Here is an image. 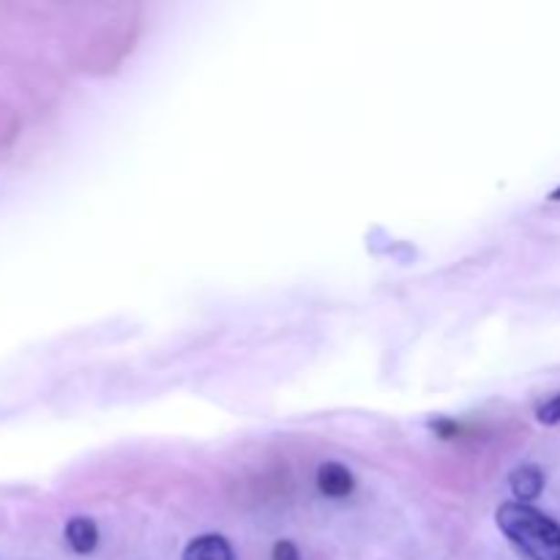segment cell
Here are the masks:
<instances>
[{
  "label": "cell",
  "instance_id": "6",
  "mask_svg": "<svg viewBox=\"0 0 560 560\" xmlns=\"http://www.w3.org/2000/svg\"><path fill=\"white\" fill-rule=\"evenodd\" d=\"M536 419H539L544 427H555V424H560V394H555L553 399H547V402L536 410Z\"/></svg>",
  "mask_w": 560,
  "mask_h": 560
},
{
  "label": "cell",
  "instance_id": "1",
  "mask_svg": "<svg viewBox=\"0 0 560 560\" xmlns=\"http://www.w3.org/2000/svg\"><path fill=\"white\" fill-rule=\"evenodd\" d=\"M495 523L528 560H560V525L536 506L509 501L498 509Z\"/></svg>",
  "mask_w": 560,
  "mask_h": 560
},
{
  "label": "cell",
  "instance_id": "4",
  "mask_svg": "<svg viewBox=\"0 0 560 560\" xmlns=\"http://www.w3.org/2000/svg\"><path fill=\"white\" fill-rule=\"evenodd\" d=\"M183 560H235V555H233V547L224 536L202 534L186 544Z\"/></svg>",
  "mask_w": 560,
  "mask_h": 560
},
{
  "label": "cell",
  "instance_id": "2",
  "mask_svg": "<svg viewBox=\"0 0 560 560\" xmlns=\"http://www.w3.org/2000/svg\"><path fill=\"white\" fill-rule=\"evenodd\" d=\"M317 487L328 498H347L356 487V479L342 462H323L317 468Z\"/></svg>",
  "mask_w": 560,
  "mask_h": 560
},
{
  "label": "cell",
  "instance_id": "3",
  "mask_svg": "<svg viewBox=\"0 0 560 560\" xmlns=\"http://www.w3.org/2000/svg\"><path fill=\"white\" fill-rule=\"evenodd\" d=\"M509 487L517 498V503H534L544 490V473L536 465H520L509 476Z\"/></svg>",
  "mask_w": 560,
  "mask_h": 560
},
{
  "label": "cell",
  "instance_id": "7",
  "mask_svg": "<svg viewBox=\"0 0 560 560\" xmlns=\"http://www.w3.org/2000/svg\"><path fill=\"white\" fill-rule=\"evenodd\" d=\"M274 560H301V555H298V547L293 544V542H276L274 544V555H271Z\"/></svg>",
  "mask_w": 560,
  "mask_h": 560
},
{
  "label": "cell",
  "instance_id": "8",
  "mask_svg": "<svg viewBox=\"0 0 560 560\" xmlns=\"http://www.w3.org/2000/svg\"><path fill=\"white\" fill-rule=\"evenodd\" d=\"M550 200H555V202H560V189H555V192L550 194Z\"/></svg>",
  "mask_w": 560,
  "mask_h": 560
},
{
  "label": "cell",
  "instance_id": "5",
  "mask_svg": "<svg viewBox=\"0 0 560 560\" xmlns=\"http://www.w3.org/2000/svg\"><path fill=\"white\" fill-rule=\"evenodd\" d=\"M66 544L77 555H90L99 544V528L90 517H71L66 523Z\"/></svg>",
  "mask_w": 560,
  "mask_h": 560
}]
</instances>
